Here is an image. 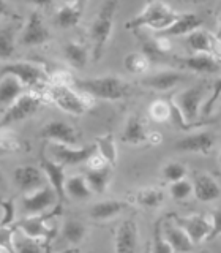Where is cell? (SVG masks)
Instances as JSON below:
<instances>
[{"instance_id":"cell-1","label":"cell","mask_w":221,"mask_h":253,"mask_svg":"<svg viewBox=\"0 0 221 253\" xmlns=\"http://www.w3.org/2000/svg\"><path fill=\"white\" fill-rule=\"evenodd\" d=\"M71 85L76 87L79 92H84L93 98L117 101L130 97L131 85L123 81L122 78L106 75L98 78H87V79H73Z\"/></svg>"},{"instance_id":"cell-2","label":"cell","mask_w":221,"mask_h":253,"mask_svg":"<svg viewBox=\"0 0 221 253\" xmlns=\"http://www.w3.org/2000/svg\"><path fill=\"white\" fill-rule=\"evenodd\" d=\"M179 16V11L172 10V8L161 2V0H148L146 6L142 8L141 13L134 16L125 24L126 30H139L142 27L152 29L155 34L169 27L171 24L176 21Z\"/></svg>"},{"instance_id":"cell-3","label":"cell","mask_w":221,"mask_h":253,"mask_svg":"<svg viewBox=\"0 0 221 253\" xmlns=\"http://www.w3.org/2000/svg\"><path fill=\"white\" fill-rule=\"evenodd\" d=\"M118 0H105L95 19L90 26V38H92V55L93 60H100L105 54V49L112 37L115 13H117Z\"/></svg>"},{"instance_id":"cell-4","label":"cell","mask_w":221,"mask_h":253,"mask_svg":"<svg viewBox=\"0 0 221 253\" xmlns=\"http://www.w3.org/2000/svg\"><path fill=\"white\" fill-rule=\"evenodd\" d=\"M49 98L59 109L71 116H82L93 106V97L74 90L71 84L52 83L49 87Z\"/></svg>"},{"instance_id":"cell-5","label":"cell","mask_w":221,"mask_h":253,"mask_svg":"<svg viewBox=\"0 0 221 253\" xmlns=\"http://www.w3.org/2000/svg\"><path fill=\"white\" fill-rule=\"evenodd\" d=\"M43 105L44 100L38 93L34 92L22 93L10 106H6V111L0 117V128H8V126L16 122H21L24 119L32 117L37 111L41 109Z\"/></svg>"},{"instance_id":"cell-6","label":"cell","mask_w":221,"mask_h":253,"mask_svg":"<svg viewBox=\"0 0 221 253\" xmlns=\"http://www.w3.org/2000/svg\"><path fill=\"white\" fill-rule=\"evenodd\" d=\"M5 75L16 76L26 87H39L49 81V75H47L46 68L35 62L18 60V62L5 63L0 68V76Z\"/></svg>"},{"instance_id":"cell-7","label":"cell","mask_w":221,"mask_h":253,"mask_svg":"<svg viewBox=\"0 0 221 253\" xmlns=\"http://www.w3.org/2000/svg\"><path fill=\"white\" fill-rule=\"evenodd\" d=\"M207 87L205 84H196L188 87V89L182 90L176 98L174 103L179 106V109L184 114L185 121L188 124L196 122L201 116V108L207 100Z\"/></svg>"},{"instance_id":"cell-8","label":"cell","mask_w":221,"mask_h":253,"mask_svg":"<svg viewBox=\"0 0 221 253\" xmlns=\"http://www.w3.org/2000/svg\"><path fill=\"white\" fill-rule=\"evenodd\" d=\"M97 152V144L92 142L89 146H67L60 144V142H51L49 146V154L52 160L63 166H74V165H82L89 160L92 154Z\"/></svg>"},{"instance_id":"cell-9","label":"cell","mask_w":221,"mask_h":253,"mask_svg":"<svg viewBox=\"0 0 221 253\" xmlns=\"http://www.w3.org/2000/svg\"><path fill=\"white\" fill-rule=\"evenodd\" d=\"M59 203L57 193L49 185H43L41 188L35 190V192L26 193L22 198V209L27 215H38V213H44L47 209L54 208Z\"/></svg>"},{"instance_id":"cell-10","label":"cell","mask_w":221,"mask_h":253,"mask_svg":"<svg viewBox=\"0 0 221 253\" xmlns=\"http://www.w3.org/2000/svg\"><path fill=\"white\" fill-rule=\"evenodd\" d=\"M51 30L46 27L44 19L39 11H34L24 26L19 42L24 46H41L47 42H51Z\"/></svg>"},{"instance_id":"cell-11","label":"cell","mask_w":221,"mask_h":253,"mask_svg":"<svg viewBox=\"0 0 221 253\" xmlns=\"http://www.w3.org/2000/svg\"><path fill=\"white\" fill-rule=\"evenodd\" d=\"M176 225H179L189 236L193 244H199L209 239L210 234V217H205L202 213H191L188 217L172 215Z\"/></svg>"},{"instance_id":"cell-12","label":"cell","mask_w":221,"mask_h":253,"mask_svg":"<svg viewBox=\"0 0 221 253\" xmlns=\"http://www.w3.org/2000/svg\"><path fill=\"white\" fill-rule=\"evenodd\" d=\"M39 136L51 142H60V144L67 146H77L79 142V133L70 124L63 121L47 122L39 131Z\"/></svg>"},{"instance_id":"cell-13","label":"cell","mask_w":221,"mask_h":253,"mask_svg":"<svg viewBox=\"0 0 221 253\" xmlns=\"http://www.w3.org/2000/svg\"><path fill=\"white\" fill-rule=\"evenodd\" d=\"M39 166H41L44 176L47 177V180H49L54 192L57 193L59 203L62 204L67 196V193H65V182H67L65 166L52 160V158L44 157V154H41V158H39Z\"/></svg>"},{"instance_id":"cell-14","label":"cell","mask_w":221,"mask_h":253,"mask_svg":"<svg viewBox=\"0 0 221 253\" xmlns=\"http://www.w3.org/2000/svg\"><path fill=\"white\" fill-rule=\"evenodd\" d=\"M14 184L19 190H22L24 193L35 192V190L41 188L44 185V172L41 168L32 165H24L18 166L13 172Z\"/></svg>"},{"instance_id":"cell-15","label":"cell","mask_w":221,"mask_h":253,"mask_svg":"<svg viewBox=\"0 0 221 253\" xmlns=\"http://www.w3.org/2000/svg\"><path fill=\"white\" fill-rule=\"evenodd\" d=\"M180 65L188 68L189 71L197 75H217L221 73V62L212 54L194 52L193 55L179 59Z\"/></svg>"},{"instance_id":"cell-16","label":"cell","mask_w":221,"mask_h":253,"mask_svg":"<svg viewBox=\"0 0 221 253\" xmlns=\"http://www.w3.org/2000/svg\"><path fill=\"white\" fill-rule=\"evenodd\" d=\"M60 212V204L57 206V209L51 213H38V215H29L27 218H24L22 221L18 223V228L21 229L22 234H26L34 239H47L51 236L49 228L46 226V221L49 220L52 215H57Z\"/></svg>"},{"instance_id":"cell-17","label":"cell","mask_w":221,"mask_h":253,"mask_svg":"<svg viewBox=\"0 0 221 253\" xmlns=\"http://www.w3.org/2000/svg\"><path fill=\"white\" fill-rule=\"evenodd\" d=\"M138 223L133 218H126L122 221L115 233L114 250L117 253H131L138 249Z\"/></svg>"},{"instance_id":"cell-18","label":"cell","mask_w":221,"mask_h":253,"mask_svg":"<svg viewBox=\"0 0 221 253\" xmlns=\"http://www.w3.org/2000/svg\"><path fill=\"white\" fill-rule=\"evenodd\" d=\"M213 144H215V138L209 131H197L191 133L188 136L182 138L176 146L180 152H191V154H209Z\"/></svg>"},{"instance_id":"cell-19","label":"cell","mask_w":221,"mask_h":253,"mask_svg":"<svg viewBox=\"0 0 221 253\" xmlns=\"http://www.w3.org/2000/svg\"><path fill=\"white\" fill-rule=\"evenodd\" d=\"M202 27V19L194 13H179V16L176 18L169 27H166L164 30L158 32L155 35L160 37H186L188 34H191L193 30Z\"/></svg>"},{"instance_id":"cell-20","label":"cell","mask_w":221,"mask_h":253,"mask_svg":"<svg viewBox=\"0 0 221 253\" xmlns=\"http://www.w3.org/2000/svg\"><path fill=\"white\" fill-rule=\"evenodd\" d=\"M148 130L146 121L139 114H131L125 122V128L122 133V141L131 146H139L148 142Z\"/></svg>"},{"instance_id":"cell-21","label":"cell","mask_w":221,"mask_h":253,"mask_svg":"<svg viewBox=\"0 0 221 253\" xmlns=\"http://www.w3.org/2000/svg\"><path fill=\"white\" fill-rule=\"evenodd\" d=\"M182 81H184V75L179 73V71L164 70V71H158V73L152 76L144 78L141 84L156 92H169L174 87H177Z\"/></svg>"},{"instance_id":"cell-22","label":"cell","mask_w":221,"mask_h":253,"mask_svg":"<svg viewBox=\"0 0 221 253\" xmlns=\"http://www.w3.org/2000/svg\"><path fill=\"white\" fill-rule=\"evenodd\" d=\"M193 195L201 203H212L221 196V187L209 174H197L193 180Z\"/></svg>"},{"instance_id":"cell-23","label":"cell","mask_w":221,"mask_h":253,"mask_svg":"<svg viewBox=\"0 0 221 253\" xmlns=\"http://www.w3.org/2000/svg\"><path fill=\"white\" fill-rule=\"evenodd\" d=\"M126 200L130 203H134L142 208H148V209H155L158 206H161L164 203V192L158 187H146V188H139L130 192Z\"/></svg>"},{"instance_id":"cell-24","label":"cell","mask_w":221,"mask_h":253,"mask_svg":"<svg viewBox=\"0 0 221 253\" xmlns=\"http://www.w3.org/2000/svg\"><path fill=\"white\" fill-rule=\"evenodd\" d=\"M128 208V203L118 201V200H106L93 204L90 208V217L97 221H105L109 218H114L117 215H120L123 211Z\"/></svg>"},{"instance_id":"cell-25","label":"cell","mask_w":221,"mask_h":253,"mask_svg":"<svg viewBox=\"0 0 221 253\" xmlns=\"http://www.w3.org/2000/svg\"><path fill=\"white\" fill-rule=\"evenodd\" d=\"M163 233H164L166 241L169 242L172 252H189L193 249V242L189 239V236L179 225L164 223Z\"/></svg>"},{"instance_id":"cell-26","label":"cell","mask_w":221,"mask_h":253,"mask_svg":"<svg viewBox=\"0 0 221 253\" xmlns=\"http://www.w3.org/2000/svg\"><path fill=\"white\" fill-rule=\"evenodd\" d=\"M24 84L13 75L2 76L0 81V105L10 106L11 103L22 95Z\"/></svg>"},{"instance_id":"cell-27","label":"cell","mask_w":221,"mask_h":253,"mask_svg":"<svg viewBox=\"0 0 221 253\" xmlns=\"http://www.w3.org/2000/svg\"><path fill=\"white\" fill-rule=\"evenodd\" d=\"M63 55H65V60L76 70H84L89 62V49L77 42H70L63 46Z\"/></svg>"},{"instance_id":"cell-28","label":"cell","mask_w":221,"mask_h":253,"mask_svg":"<svg viewBox=\"0 0 221 253\" xmlns=\"http://www.w3.org/2000/svg\"><path fill=\"white\" fill-rule=\"evenodd\" d=\"M82 11L76 5H67L63 3L54 16V24L60 29H71L81 21Z\"/></svg>"},{"instance_id":"cell-29","label":"cell","mask_w":221,"mask_h":253,"mask_svg":"<svg viewBox=\"0 0 221 253\" xmlns=\"http://www.w3.org/2000/svg\"><path fill=\"white\" fill-rule=\"evenodd\" d=\"M65 193L76 201H84L87 198H90L92 188L85 176H71L65 182Z\"/></svg>"},{"instance_id":"cell-30","label":"cell","mask_w":221,"mask_h":253,"mask_svg":"<svg viewBox=\"0 0 221 253\" xmlns=\"http://www.w3.org/2000/svg\"><path fill=\"white\" fill-rule=\"evenodd\" d=\"M85 179L89 182L92 192L95 193H105L110 182V166H103V168L90 169L85 172Z\"/></svg>"},{"instance_id":"cell-31","label":"cell","mask_w":221,"mask_h":253,"mask_svg":"<svg viewBox=\"0 0 221 253\" xmlns=\"http://www.w3.org/2000/svg\"><path fill=\"white\" fill-rule=\"evenodd\" d=\"M123 67L131 75H144L150 68V59L142 51H133L125 55Z\"/></svg>"},{"instance_id":"cell-32","label":"cell","mask_w":221,"mask_h":253,"mask_svg":"<svg viewBox=\"0 0 221 253\" xmlns=\"http://www.w3.org/2000/svg\"><path fill=\"white\" fill-rule=\"evenodd\" d=\"M95 144H97V152L103 155V158L110 165L115 166L117 163V146H115V139L114 134L106 133L103 136L95 138Z\"/></svg>"},{"instance_id":"cell-33","label":"cell","mask_w":221,"mask_h":253,"mask_svg":"<svg viewBox=\"0 0 221 253\" xmlns=\"http://www.w3.org/2000/svg\"><path fill=\"white\" fill-rule=\"evenodd\" d=\"M63 237L71 245H79L87 236V228L84 223L77 220H67L63 223Z\"/></svg>"},{"instance_id":"cell-34","label":"cell","mask_w":221,"mask_h":253,"mask_svg":"<svg viewBox=\"0 0 221 253\" xmlns=\"http://www.w3.org/2000/svg\"><path fill=\"white\" fill-rule=\"evenodd\" d=\"M14 29L13 27H0V59L8 60L14 54Z\"/></svg>"},{"instance_id":"cell-35","label":"cell","mask_w":221,"mask_h":253,"mask_svg":"<svg viewBox=\"0 0 221 253\" xmlns=\"http://www.w3.org/2000/svg\"><path fill=\"white\" fill-rule=\"evenodd\" d=\"M163 221H164V218H160V220H156L155 225H153V236H152L153 245H152V250L156 252V253H171L172 249H171L169 242L166 241L164 233H163Z\"/></svg>"},{"instance_id":"cell-36","label":"cell","mask_w":221,"mask_h":253,"mask_svg":"<svg viewBox=\"0 0 221 253\" xmlns=\"http://www.w3.org/2000/svg\"><path fill=\"white\" fill-rule=\"evenodd\" d=\"M148 114L155 122H166L171 119V103L166 100H155L148 106Z\"/></svg>"},{"instance_id":"cell-37","label":"cell","mask_w":221,"mask_h":253,"mask_svg":"<svg viewBox=\"0 0 221 253\" xmlns=\"http://www.w3.org/2000/svg\"><path fill=\"white\" fill-rule=\"evenodd\" d=\"M0 150L5 154H13L21 150V141L16 136V133L6 128H0Z\"/></svg>"},{"instance_id":"cell-38","label":"cell","mask_w":221,"mask_h":253,"mask_svg":"<svg viewBox=\"0 0 221 253\" xmlns=\"http://www.w3.org/2000/svg\"><path fill=\"white\" fill-rule=\"evenodd\" d=\"M169 193L174 200L184 201L189 195H193V182H189L186 179H180L177 182H171Z\"/></svg>"},{"instance_id":"cell-39","label":"cell","mask_w":221,"mask_h":253,"mask_svg":"<svg viewBox=\"0 0 221 253\" xmlns=\"http://www.w3.org/2000/svg\"><path fill=\"white\" fill-rule=\"evenodd\" d=\"M41 242H44L43 239H34V237H29L24 234V237H21V239H14L13 242V247L16 252H41L44 250V247L41 245Z\"/></svg>"},{"instance_id":"cell-40","label":"cell","mask_w":221,"mask_h":253,"mask_svg":"<svg viewBox=\"0 0 221 253\" xmlns=\"http://www.w3.org/2000/svg\"><path fill=\"white\" fill-rule=\"evenodd\" d=\"M163 176L169 182H177L186 177V168L179 162H171L163 168Z\"/></svg>"},{"instance_id":"cell-41","label":"cell","mask_w":221,"mask_h":253,"mask_svg":"<svg viewBox=\"0 0 221 253\" xmlns=\"http://www.w3.org/2000/svg\"><path fill=\"white\" fill-rule=\"evenodd\" d=\"M220 97H221V78L215 81V84H213V87H212V93L209 95L207 100H205V103L201 108V113L204 117L210 116L212 109H213V106H215V103L220 100Z\"/></svg>"},{"instance_id":"cell-42","label":"cell","mask_w":221,"mask_h":253,"mask_svg":"<svg viewBox=\"0 0 221 253\" xmlns=\"http://www.w3.org/2000/svg\"><path fill=\"white\" fill-rule=\"evenodd\" d=\"M13 242H14L13 229L2 225V226H0V249L6 250V252H11V250H14Z\"/></svg>"},{"instance_id":"cell-43","label":"cell","mask_w":221,"mask_h":253,"mask_svg":"<svg viewBox=\"0 0 221 253\" xmlns=\"http://www.w3.org/2000/svg\"><path fill=\"white\" fill-rule=\"evenodd\" d=\"M215 237H221V209L210 213V234L207 241L215 239Z\"/></svg>"},{"instance_id":"cell-44","label":"cell","mask_w":221,"mask_h":253,"mask_svg":"<svg viewBox=\"0 0 221 253\" xmlns=\"http://www.w3.org/2000/svg\"><path fill=\"white\" fill-rule=\"evenodd\" d=\"M169 103H171V119L174 121V124H176L180 130H188L191 124H188L185 121L184 114H182V111L179 109V106L176 105V103H174V101H169Z\"/></svg>"},{"instance_id":"cell-45","label":"cell","mask_w":221,"mask_h":253,"mask_svg":"<svg viewBox=\"0 0 221 253\" xmlns=\"http://www.w3.org/2000/svg\"><path fill=\"white\" fill-rule=\"evenodd\" d=\"M87 165H89V168L90 169H97V168H103V166H108L109 163L103 158V155L101 154H98V152H95V154H92L90 157H89V160L85 162ZM110 166V165H109Z\"/></svg>"},{"instance_id":"cell-46","label":"cell","mask_w":221,"mask_h":253,"mask_svg":"<svg viewBox=\"0 0 221 253\" xmlns=\"http://www.w3.org/2000/svg\"><path fill=\"white\" fill-rule=\"evenodd\" d=\"M2 208H3V220H2V225H8L10 221H13V215H14V204L13 201H8L3 203L2 201Z\"/></svg>"},{"instance_id":"cell-47","label":"cell","mask_w":221,"mask_h":253,"mask_svg":"<svg viewBox=\"0 0 221 253\" xmlns=\"http://www.w3.org/2000/svg\"><path fill=\"white\" fill-rule=\"evenodd\" d=\"M0 16H14V11L10 10L5 0H0Z\"/></svg>"},{"instance_id":"cell-48","label":"cell","mask_w":221,"mask_h":253,"mask_svg":"<svg viewBox=\"0 0 221 253\" xmlns=\"http://www.w3.org/2000/svg\"><path fill=\"white\" fill-rule=\"evenodd\" d=\"M161 139H163L161 133H158V131L148 133V142H152V144H160Z\"/></svg>"},{"instance_id":"cell-49","label":"cell","mask_w":221,"mask_h":253,"mask_svg":"<svg viewBox=\"0 0 221 253\" xmlns=\"http://www.w3.org/2000/svg\"><path fill=\"white\" fill-rule=\"evenodd\" d=\"M27 2L34 3L38 8H44V6H49L51 5V0H27Z\"/></svg>"},{"instance_id":"cell-50","label":"cell","mask_w":221,"mask_h":253,"mask_svg":"<svg viewBox=\"0 0 221 253\" xmlns=\"http://www.w3.org/2000/svg\"><path fill=\"white\" fill-rule=\"evenodd\" d=\"M77 2V6H79V10L84 11V8L87 6V3H89V0H76Z\"/></svg>"},{"instance_id":"cell-51","label":"cell","mask_w":221,"mask_h":253,"mask_svg":"<svg viewBox=\"0 0 221 253\" xmlns=\"http://www.w3.org/2000/svg\"><path fill=\"white\" fill-rule=\"evenodd\" d=\"M182 2H204V0H182Z\"/></svg>"},{"instance_id":"cell-52","label":"cell","mask_w":221,"mask_h":253,"mask_svg":"<svg viewBox=\"0 0 221 253\" xmlns=\"http://www.w3.org/2000/svg\"><path fill=\"white\" fill-rule=\"evenodd\" d=\"M218 119L221 121V106H220V111H218Z\"/></svg>"},{"instance_id":"cell-53","label":"cell","mask_w":221,"mask_h":253,"mask_svg":"<svg viewBox=\"0 0 221 253\" xmlns=\"http://www.w3.org/2000/svg\"><path fill=\"white\" fill-rule=\"evenodd\" d=\"M218 162H220V165H221V149H220V155H218Z\"/></svg>"},{"instance_id":"cell-54","label":"cell","mask_w":221,"mask_h":253,"mask_svg":"<svg viewBox=\"0 0 221 253\" xmlns=\"http://www.w3.org/2000/svg\"><path fill=\"white\" fill-rule=\"evenodd\" d=\"M0 182H2V172H0Z\"/></svg>"},{"instance_id":"cell-55","label":"cell","mask_w":221,"mask_h":253,"mask_svg":"<svg viewBox=\"0 0 221 253\" xmlns=\"http://www.w3.org/2000/svg\"><path fill=\"white\" fill-rule=\"evenodd\" d=\"M0 204H2V198H0Z\"/></svg>"},{"instance_id":"cell-56","label":"cell","mask_w":221,"mask_h":253,"mask_svg":"<svg viewBox=\"0 0 221 253\" xmlns=\"http://www.w3.org/2000/svg\"><path fill=\"white\" fill-rule=\"evenodd\" d=\"M0 252H2V249H0Z\"/></svg>"}]
</instances>
